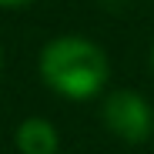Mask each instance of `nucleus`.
Segmentation results:
<instances>
[{
	"label": "nucleus",
	"instance_id": "nucleus-1",
	"mask_svg": "<svg viewBox=\"0 0 154 154\" xmlns=\"http://www.w3.org/2000/svg\"><path fill=\"white\" fill-rule=\"evenodd\" d=\"M40 77L64 97H94L107 81V57L104 50L81 37L50 40L40 50Z\"/></svg>",
	"mask_w": 154,
	"mask_h": 154
},
{
	"label": "nucleus",
	"instance_id": "nucleus-2",
	"mask_svg": "<svg viewBox=\"0 0 154 154\" xmlns=\"http://www.w3.org/2000/svg\"><path fill=\"white\" fill-rule=\"evenodd\" d=\"M104 124L121 141L141 144L151 134V107L144 104V97L134 94V91H114L104 100Z\"/></svg>",
	"mask_w": 154,
	"mask_h": 154
},
{
	"label": "nucleus",
	"instance_id": "nucleus-3",
	"mask_svg": "<svg viewBox=\"0 0 154 154\" xmlns=\"http://www.w3.org/2000/svg\"><path fill=\"white\" fill-rule=\"evenodd\" d=\"M17 147L23 154H57V131H54V124H47L40 117L23 121L20 131H17Z\"/></svg>",
	"mask_w": 154,
	"mask_h": 154
},
{
	"label": "nucleus",
	"instance_id": "nucleus-4",
	"mask_svg": "<svg viewBox=\"0 0 154 154\" xmlns=\"http://www.w3.org/2000/svg\"><path fill=\"white\" fill-rule=\"evenodd\" d=\"M17 4H27V0H0V7H17Z\"/></svg>",
	"mask_w": 154,
	"mask_h": 154
}]
</instances>
